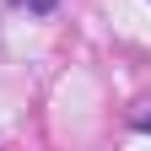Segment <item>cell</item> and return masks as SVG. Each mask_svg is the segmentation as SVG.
<instances>
[{"label": "cell", "instance_id": "cell-3", "mask_svg": "<svg viewBox=\"0 0 151 151\" xmlns=\"http://www.w3.org/2000/svg\"><path fill=\"white\" fill-rule=\"evenodd\" d=\"M11 6H27V0H11Z\"/></svg>", "mask_w": 151, "mask_h": 151}, {"label": "cell", "instance_id": "cell-1", "mask_svg": "<svg viewBox=\"0 0 151 151\" xmlns=\"http://www.w3.org/2000/svg\"><path fill=\"white\" fill-rule=\"evenodd\" d=\"M60 0H27V11H54Z\"/></svg>", "mask_w": 151, "mask_h": 151}, {"label": "cell", "instance_id": "cell-2", "mask_svg": "<svg viewBox=\"0 0 151 151\" xmlns=\"http://www.w3.org/2000/svg\"><path fill=\"white\" fill-rule=\"evenodd\" d=\"M135 129H140V135H151V113H140V119H135Z\"/></svg>", "mask_w": 151, "mask_h": 151}]
</instances>
